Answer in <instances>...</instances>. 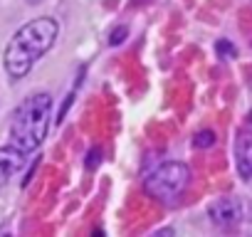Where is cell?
Returning <instances> with one entry per match:
<instances>
[{"mask_svg":"<svg viewBox=\"0 0 252 237\" xmlns=\"http://www.w3.org/2000/svg\"><path fill=\"white\" fill-rule=\"evenodd\" d=\"M213 144H215L213 131H200V134L195 136V146H198V148H208V146H213Z\"/></svg>","mask_w":252,"mask_h":237,"instance_id":"obj_7","label":"cell"},{"mask_svg":"<svg viewBox=\"0 0 252 237\" xmlns=\"http://www.w3.org/2000/svg\"><path fill=\"white\" fill-rule=\"evenodd\" d=\"M208 212H210L213 222H215V225H222V227L237 225V222H240V215H242L240 203L232 200V198H220V200H215V203L208 207Z\"/></svg>","mask_w":252,"mask_h":237,"instance_id":"obj_5","label":"cell"},{"mask_svg":"<svg viewBox=\"0 0 252 237\" xmlns=\"http://www.w3.org/2000/svg\"><path fill=\"white\" fill-rule=\"evenodd\" d=\"M50 116H52V96L47 91H37L23 99L10 121V144L23 148L25 153L37 151L47 136Z\"/></svg>","mask_w":252,"mask_h":237,"instance_id":"obj_2","label":"cell"},{"mask_svg":"<svg viewBox=\"0 0 252 237\" xmlns=\"http://www.w3.org/2000/svg\"><path fill=\"white\" fill-rule=\"evenodd\" d=\"M247 124H250V129H252V111H250V118H247Z\"/></svg>","mask_w":252,"mask_h":237,"instance_id":"obj_10","label":"cell"},{"mask_svg":"<svg viewBox=\"0 0 252 237\" xmlns=\"http://www.w3.org/2000/svg\"><path fill=\"white\" fill-rule=\"evenodd\" d=\"M218 52H220V55H230V57H232V55H235V47H232V45H227V42L222 40V42H218Z\"/></svg>","mask_w":252,"mask_h":237,"instance_id":"obj_8","label":"cell"},{"mask_svg":"<svg viewBox=\"0 0 252 237\" xmlns=\"http://www.w3.org/2000/svg\"><path fill=\"white\" fill-rule=\"evenodd\" d=\"M126 35V28H121V30H116L114 35H111V45H116V42H121V37Z\"/></svg>","mask_w":252,"mask_h":237,"instance_id":"obj_9","label":"cell"},{"mask_svg":"<svg viewBox=\"0 0 252 237\" xmlns=\"http://www.w3.org/2000/svg\"><path fill=\"white\" fill-rule=\"evenodd\" d=\"M30 3H37V0H30Z\"/></svg>","mask_w":252,"mask_h":237,"instance_id":"obj_11","label":"cell"},{"mask_svg":"<svg viewBox=\"0 0 252 237\" xmlns=\"http://www.w3.org/2000/svg\"><path fill=\"white\" fill-rule=\"evenodd\" d=\"M237 171L242 178L252 176V136L237 139Z\"/></svg>","mask_w":252,"mask_h":237,"instance_id":"obj_6","label":"cell"},{"mask_svg":"<svg viewBox=\"0 0 252 237\" xmlns=\"http://www.w3.org/2000/svg\"><path fill=\"white\" fill-rule=\"evenodd\" d=\"M28 153L18 146H3L0 148V188H5L8 183H13V178L23 171Z\"/></svg>","mask_w":252,"mask_h":237,"instance_id":"obj_4","label":"cell"},{"mask_svg":"<svg viewBox=\"0 0 252 237\" xmlns=\"http://www.w3.org/2000/svg\"><path fill=\"white\" fill-rule=\"evenodd\" d=\"M60 35L55 18H37L23 25L5 47V69L13 79H23L40 57H45Z\"/></svg>","mask_w":252,"mask_h":237,"instance_id":"obj_1","label":"cell"},{"mask_svg":"<svg viewBox=\"0 0 252 237\" xmlns=\"http://www.w3.org/2000/svg\"><path fill=\"white\" fill-rule=\"evenodd\" d=\"M190 183V171L186 163H163L146 178V193L161 203H173L183 195Z\"/></svg>","mask_w":252,"mask_h":237,"instance_id":"obj_3","label":"cell"}]
</instances>
